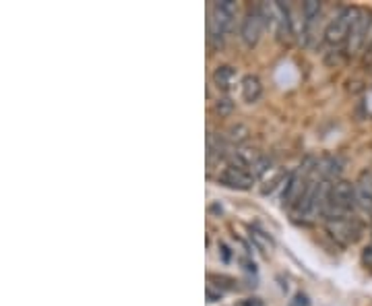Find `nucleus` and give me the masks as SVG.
Masks as SVG:
<instances>
[{"label":"nucleus","mask_w":372,"mask_h":306,"mask_svg":"<svg viewBox=\"0 0 372 306\" xmlns=\"http://www.w3.org/2000/svg\"><path fill=\"white\" fill-rule=\"evenodd\" d=\"M356 209H358V203H356V187L350 180L339 178L331 187L329 201H327V207H325V211H323L321 217H325V221L344 219V217H352Z\"/></svg>","instance_id":"nucleus-1"},{"label":"nucleus","mask_w":372,"mask_h":306,"mask_svg":"<svg viewBox=\"0 0 372 306\" xmlns=\"http://www.w3.org/2000/svg\"><path fill=\"white\" fill-rule=\"evenodd\" d=\"M358 12H360L358 6H346L327 23L323 40L331 48V52H346V42L350 37V29H352Z\"/></svg>","instance_id":"nucleus-2"},{"label":"nucleus","mask_w":372,"mask_h":306,"mask_svg":"<svg viewBox=\"0 0 372 306\" xmlns=\"http://www.w3.org/2000/svg\"><path fill=\"white\" fill-rule=\"evenodd\" d=\"M236 17V2L232 0H219L213 4L211 15H209V44L211 46H221L226 35L232 29Z\"/></svg>","instance_id":"nucleus-3"},{"label":"nucleus","mask_w":372,"mask_h":306,"mask_svg":"<svg viewBox=\"0 0 372 306\" xmlns=\"http://www.w3.org/2000/svg\"><path fill=\"white\" fill-rule=\"evenodd\" d=\"M325 228L329 232V236L333 240H337L339 244L348 246L360 240L362 236V223L356 215L352 217H344V219H333V221H325Z\"/></svg>","instance_id":"nucleus-4"},{"label":"nucleus","mask_w":372,"mask_h":306,"mask_svg":"<svg viewBox=\"0 0 372 306\" xmlns=\"http://www.w3.org/2000/svg\"><path fill=\"white\" fill-rule=\"evenodd\" d=\"M372 17L371 12L362 10L358 12L352 29H350V37L346 42V56H358L364 52V44H366V37H369V31H371Z\"/></svg>","instance_id":"nucleus-5"},{"label":"nucleus","mask_w":372,"mask_h":306,"mask_svg":"<svg viewBox=\"0 0 372 306\" xmlns=\"http://www.w3.org/2000/svg\"><path fill=\"white\" fill-rule=\"evenodd\" d=\"M267 19V12L265 8H253L246 12V17L242 19V25H240V40L246 48H253L259 44L261 35H263V29H265V21Z\"/></svg>","instance_id":"nucleus-6"},{"label":"nucleus","mask_w":372,"mask_h":306,"mask_svg":"<svg viewBox=\"0 0 372 306\" xmlns=\"http://www.w3.org/2000/svg\"><path fill=\"white\" fill-rule=\"evenodd\" d=\"M217 182L228 187V189H236V191H248L255 182L257 176L251 170L244 168H236V166H226L219 174H217Z\"/></svg>","instance_id":"nucleus-7"},{"label":"nucleus","mask_w":372,"mask_h":306,"mask_svg":"<svg viewBox=\"0 0 372 306\" xmlns=\"http://www.w3.org/2000/svg\"><path fill=\"white\" fill-rule=\"evenodd\" d=\"M356 187V203L358 209L372 215V172L371 170H364L358 180L354 182Z\"/></svg>","instance_id":"nucleus-8"},{"label":"nucleus","mask_w":372,"mask_h":306,"mask_svg":"<svg viewBox=\"0 0 372 306\" xmlns=\"http://www.w3.org/2000/svg\"><path fill=\"white\" fill-rule=\"evenodd\" d=\"M211 81H213V85H215L219 92L228 94V92H232V90L236 87V83H238V71H236L232 65H219V67L213 71Z\"/></svg>","instance_id":"nucleus-9"},{"label":"nucleus","mask_w":372,"mask_h":306,"mask_svg":"<svg viewBox=\"0 0 372 306\" xmlns=\"http://www.w3.org/2000/svg\"><path fill=\"white\" fill-rule=\"evenodd\" d=\"M240 92H242V100L246 103L259 102L263 96V81L257 75H246L240 81Z\"/></svg>","instance_id":"nucleus-10"},{"label":"nucleus","mask_w":372,"mask_h":306,"mask_svg":"<svg viewBox=\"0 0 372 306\" xmlns=\"http://www.w3.org/2000/svg\"><path fill=\"white\" fill-rule=\"evenodd\" d=\"M248 236H251V240H253V244L261 250V253H271L273 250V238L265 232V230H261L259 226H251L248 228Z\"/></svg>","instance_id":"nucleus-11"},{"label":"nucleus","mask_w":372,"mask_h":306,"mask_svg":"<svg viewBox=\"0 0 372 306\" xmlns=\"http://www.w3.org/2000/svg\"><path fill=\"white\" fill-rule=\"evenodd\" d=\"M248 139H251V128L242 122H236V124L228 126V130H226V141L232 145H242Z\"/></svg>","instance_id":"nucleus-12"},{"label":"nucleus","mask_w":372,"mask_h":306,"mask_svg":"<svg viewBox=\"0 0 372 306\" xmlns=\"http://www.w3.org/2000/svg\"><path fill=\"white\" fill-rule=\"evenodd\" d=\"M321 10H323V4L319 0H306L302 4V12H304V23H306V29L312 27L314 21H319L321 17Z\"/></svg>","instance_id":"nucleus-13"},{"label":"nucleus","mask_w":372,"mask_h":306,"mask_svg":"<svg viewBox=\"0 0 372 306\" xmlns=\"http://www.w3.org/2000/svg\"><path fill=\"white\" fill-rule=\"evenodd\" d=\"M234 110H236V103H234L232 98H228V96L217 98V100L213 102V112H215L219 118H228V116H232Z\"/></svg>","instance_id":"nucleus-14"},{"label":"nucleus","mask_w":372,"mask_h":306,"mask_svg":"<svg viewBox=\"0 0 372 306\" xmlns=\"http://www.w3.org/2000/svg\"><path fill=\"white\" fill-rule=\"evenodd\" d=\"M362 60H364V65H372V25H371V31H369V37H366V44H364V52H362Z\"/></svg>","instance_id":"nucleus-15"},{"label":"nucleus","mask_w":372,"mask_h":306,"mask_svg":"<svg viewBox=\"0 0 372 306\" xmlns=\"http://www.w3.org/2000/svg\"><path fill=\"white\" fill-rule=\"evenodd\" d=\"M287 306H310V300H308V296H306V294L298 292V294L289 300V305Z\"/></svg>","instance_id":"nucleus-16"},{"label":"nucleus","mask_w":372,"mask_h":306,"mask_svg":"<svg viewBox=\"0 0 372 306\" xmlns=\"http://www.w3.org/2000/svg\"><path fill=\"white\" fill-rule=\"evenodd\" d=\"M362 261L364 263H369V265H372V238L371 242H369V246L364 248V253H362Z\"/></svg>","instance_id":"nucleus-17"},{"label":"nucleus","mask_w":372,"mask_h":306,"mask_svg":"<svg viewBox=\"0 0 372 306\" xmlns=\"http://www.w3.org/2000/svg\"><path fill=\"white\" fill-rule=\"evenodd\" d=\"M242 306H263V305H261V300H246V303H242Z\"/></svg>","instance_id":"nucleus-18"}]
</instances>
